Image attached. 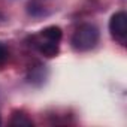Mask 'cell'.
<instances>
[{
	"instance_id": "2",
	"label": "cell",
	"mask_w": 127,
	"mask_h": 127,
	"mask_svg": "<svg viewBox=\"0 0 127 127\" xmlns=\"http://www.w3.org/2000/svg\"><path fill=\"white\" fill-rule=\"evenodd\" d=\"M97 42H99V30L94 24L90 23L81 24L72 36V45L78 51L93 49L97 45Z\"/></svg>"
},
{
	"instance_id": "4",
	"label": "cell",
	"mask_w": 127,
	"mask_h": 127,
	"mask_svg": "<svg viewBox=\"0 0 127 127\" xmlns=\"http://www.w3.org/2000/svg\"><path fill=\"white\" fill-rule=\"evenodd\" d=\"M11 126H15V127H32L33 126V121L23 112H18L15 111L12 114V118H11Z\"/></svg>"
},
{
	"instance_id": "3",
	"label": "cell",
	"mask_w": 127,
	"mask_h": 127,
	"mask_svg": "<svg viewBox=\"0 0 127 127\" xmlns=\"http://www.w3.org/2000/svg\"><path fill=\"white\" fill-rule=\"evenodd\" d=\"M109 32L118 43L126 45L127 42V15L126 12L121 11L112 15L109 21Z\"/></svg>"
},
{
	"instance_id": "5",
	"label": "cell",
	"mask_w": 127,
	"mask_h": 127,
	"mask_svg": "<svg viewBox=\"0 0 127 127\" xmlns=\"http://www.w3.org/2000/svg\"><path fill=\"white\" fill-rule=\"evenodd\" d=\"M6 60H8V49L5 45L0 43V64H3Z\"/></svg>"
},
{
	"instance_id": "1",
	"label": "cell",
	"mask_w": 127,
	"mask_h": 127,
	"mask_svg": "<svg viewBox=\"0 0 127 127\" xmlns=\"http://www.w3.org/2000/svg\"><path fill=\"white\" fill-rule=\"evenodd\" d=\"M63 37V32L57 26L45 27L39 34L33 36L34 48L45 57H55L60 51V40Z\"/></svg>"
},
{
	"instance_id": "6",
	"label": "cell",
	"mask_w": 127,
	"mask_h": 127,
	"mask_svg": "<svg viewBox=\"0 0 127 127\" xmlns=\"http://www.w3.org/2000/svg\"><path fill=\"white\" fill-rule=\"evenodd\" d=\"M0 124H2V118H0Z\"/></svg>"
}]
</instances>
